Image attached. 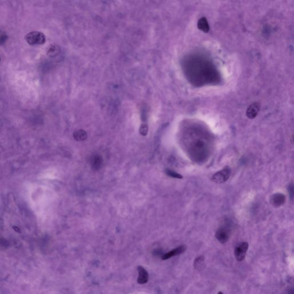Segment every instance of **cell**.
Here are the masks:
<instances>
[{
  "label": "cell",
  "mask_w": 294,
  "mask_h": 294,
  "mask_svg": "<svg viewBox=\"0 0 294 294\" xmlns=\"http://www.w3.org/2000/svg\"><path fill=\"white\" fill-rule=\"evenodd\" d=\"M26 40L30 45H41L44 44L45 37L43 33L34 31L26 35Z\"/></svg>",
  "instance_id": "cell-1"
},
{
  "label": "cell",
  "mask_w": 294,
  "mask_h": 294,
  "mask_svg": "<svg viewBox=\"0 0 294 294\" xmlns=\"http://www.w3.org/2000/svg\"><path fill=\"white\" fill-rule=\"evenodd\" d=\"M231 174V170L228 167H226L220 171L216 172L212 175V180L216 183H222L225 182L229 179Z\"/></svg>",
  "instance_id": "cell-2"
},
{
  "label": "cell",
  "mask_w": 294,
  "mask_h": 294,
  "mask_svg": "<svg viewBox=\"0 0 294 294\" xmlns=\"http://www.w3.org/2000/svg\"><path fill=\"white\" fill-rule=\"evenodd\" d=\"M249 245L247 242H242L240 244L235 250V257L237 260L241 261L245 257L246 253L248 250Z\"/></svg>",
  "instance_id": "cell-3"
},
{
  "label": "cell",
  "mask_w": 294,
  "mask_h": 294,
  "mask_svg": "<svg viewBox=\"0 0 294 294\" xmlns=\"http://www.w3.org/2000/svg\"><path fill=\"white\" fill-rule=\"evenodd\" d=\"M260 103L257 102H254L252 104L250 105L249 108L247 109V110L246 112V116L250 119H253L257 116V114L260 110Z\"/></svg>",
  "instance_id": "cell-4"
},
{
  "label": "cell",
  "mask_w": 294,
  "mask_h": 294,
  "mask_svg": "<svg viewBox=\"0 0 294 294\" xmlns=\"http://www.w3.org/2000/svg\"><path fill=\"white\" fill-rule=\"evenodd\" d=\"M216 237L221 244H225L227 242L229 238V231L224 227L220 228L216 232Z\"/></svg>",
  "instance_id": "cell-5"
},
{
  "label": "cell",
  "mask_w": 294,
  "mask_h": 294,
  "mask_svg": "<svg viewBox=\"0 0 294 294\" xmlns=\"http://www.w3.org/2000/svg\"><path fill=\"white\" fill-rule=\"evenodd\" d=\"M138 283L140 284H144L147 283L149 280V274L147 271L142 266H138Z\"/></svg>",
  "instance_id": "cell-6"
},
{
  "label": "cell",
  "mask_w": 294,
  "mask_h": 294,
  "mask_svg": "<svg viewBox=\"0 0 294 294\" xmlns=\"http://www.w3.org/2000/svg\"><path fill=\"white\" fill-rule=\"evenodd\" d=\"M186 250V246H180L179 247L176 248L175 250H172L171 251L165 254L162 257V260H167V259L171 258V257L176 256H178L179 254L184 253Z\"/></svg>",
  "instance_id": "cell-7"
},
{
  "label": "cell",
  "mask_w": 294,
  "mask_h": 294,
  "mask_svg": "<svg viewBox=\"0 0 294 294\" xmlns=\"http://www.w3.org/2000/svg\"><path fill=\"white\" fill-rule=\"evenodd\" d=\"M286 201V197L284 195L280 193L274 194L271 198V203L276 208L280 207L283 205Z\"/></svg>",
  "instance_id": "cell-8"
},
{
  "label": "cell",
  "mask_w": 294,
  "mask_h": 294,
  "mask_svg": "<svg viewBox=\"0 0 294 294\" xmlns=\"http://www.w3.org/2000/svg\"><path fill=\"white\" fill-rule=\"evenodd\" d=\"M198 28L205 33H208L210 30L208 20L205 17H202L198 21Z\"/></svg>",
  "instance_id": "cell-9"
},
{
  "label": "cell",
  "mask_w": 294,
  "mask_h": 294,
  "mask_svg": "<svg viewBox=\"0 0 294 294\" xmlns=\"http://www.w3.org/2000/svg\"><path fill=\"white\" fill-rule=\"evenodd\" d=\"M194 268L198 271H201L205 267V257L203 256H199L195 259L193 264Z\"/></svg>",
  "instance_id": "cell-10"
},
{
  "label": "cell",
  "mask_w": 294,
  "mask_h": 294,
  "mask_svg": "<svg viewBox=\"0 0 294 294\" xmlns=\"http://www.w3.org/2000/svg\"><path fill=\"white\" fill-rule=\"evenodd\" d=\"M87 136L86 132L83 130H77L74 133V138L77 141H83L86 140Z\"/></svg>",
  "instance_id": "cell-11"
},
{
  "label": "cell",
  "mask_w": 294,
  "mask_h": 294,
  "mask_svg": "<svg viewBox=\"0 0 294 294\" xmlns=\"http://www.w3.org/2000/svg\"><path fill=\"white\" fill-rule=\"evenodd\" d=\"M101 164H102V160L100 158V157H94L93 159L91 164H92V167L94 170H98L99 168L100 167Z\"/></svg>",
  "instance_id": "cell-12"
},
{
  "label": "cell",
  "mask_w": 294,
  "mask_h": 294,
  "mask_svg": "<svg viewBox=\"0 0 294 294\" xmlns=\"http://www.w3.org/2000/svg\"><path fill=\"white\" fill-rule=\"evenodd\" d=\"M166 173L167 174V175H168L169 176H171L172 178H178V179H182V178H183V176L182 175H180V174H178V173L176 172L173 171H172V170H166Z\"/></svg>",
  "instance_id": "cell-13"
},
{
  "label": "cell",
  "mask_w": 294,
  "mask_h": 294,
  "mask_svg": "<svg viewBox=\"0 0 294 294\" xmlns=\"http://www.w3.org/2000/svg\"><path fill=\"white\" fill-rule=\"evenodd\" d=\"M148 126L145 124H142L140 128V133L142 136H146L148 133Z\"/></svg>",
  "instance_id": "cell-14"
},
{
  "label": "cell",
  "mask_w": 294,
  "mask_h": 294,
  "mask_svg": "<svg viewBox=\"0 0 294 294\" xmlns=\"http://www.w3.org/2000/svg\"><path fill=\"white\" fill-rule=\"evenodd\" d=\"M293 190H294V189H293V185H290L289 186V193L290 194L291 196V197H293Z\"/></svg>",
  "instance_id": "cell-15"
},
{
  "label": "cell",
  "mask_w": 294,
  "mask_h": 294,
  "mask_svg": "<svg viewBox=\"0 0 294 294\" xmlns=\"http://www.w3.org/2000/svg\"><path fill=\"white\" fill-rule=\"evenodd\" d=\"M217 294H223V293H222V292H221V291H220V292H218V293Z\"/></svg>",
  "instance_id": "cell-16"
},
{
  "label": "cell",
  "mask_w": 294,
  "mask_h": 294,
  "mask_svg": "<svg viewBox=\"0 0 294 294\" xmlns=\"http://www.w3.org/2000/svg\"><path fill=\"white\" fill-rule=\"evenodd\" d=\"M0 60H1V58H0Z\"/></svg>",
  "instance_id": "cell-17"
}]
</instances>
